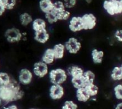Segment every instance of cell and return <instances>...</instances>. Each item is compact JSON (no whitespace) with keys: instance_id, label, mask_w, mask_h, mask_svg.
Masks as SVG:
<instances>
[{"instance_id":"e0dca14e","label":"cell","mask_w":122,"mask_h":109,"mask_svg":"<svg viewBox=\"0 0 122 109\" xmlns=\"http://www.w3.org/2000/svg\"><path fill=\"white\" fill-rule=\"evenodd\" d=\"M92 60L95 64H101L103 61L104 52L102 50L94 49L91 52Z\"/></svg>"},{"instance_id":"d590c367","label":"cell","mask_w":122,"mask_h":109,"mask_svg":"<svg viewBox=\"0 0 122 109\" xmlns=\"http://www.w3.org/2000/svg\"><path fill=\"white\" fill-rule=\"evenodd\" d=\"M120 4H121V6L122 7V0H120Z\"/></svg>"},{"instance_id":"d6986e66","label":"cell","mask_w":122,"mask_h":109,"mask_svg":"<svg viewBox=\"0 0 122 109\" xmlns=\"http://www.w3.org/2000/svg\"><path fill=\"white\" fill-rule=\"evenodd\" d=\"M71 82L74 88L76 89L85 88L86 85V83L83 76H81V77L71 78Z\"/></svg>"},{"instance_id":"5bb4252c","label":"cell","mask_w":122,"mask_h":109,"mask_svg":"<svg viewBox=\"0 0 122 109\" xmlns=\"http://www.w3.org/2000/svg\"><path fill=\"white\" fill-rule=\"evenodd\" d=\"M76 97L77 100L79 102L82 103L87 102L91 98L85 88H82L76 89Z\"/></svg>"},{"instance_id":"8fae6325","label":"cell","mask_w":122,"mask_h":109,"mask_svg":"<svg viewBox=\"0 0 122 109\" xmlns=\"http://www.w3.org/2000/svg\"><path fill=\"white\" fill-rule=\"evenodd\" d=\"M49 39H50V34L46 29L35 32L34 39L38 43L42 44H45L48 41Z\"/></svg>"},{"instance_id":"484cf974","label":"cell","mask_w":122,"mask_h":109,"mask_svg":"<svg viewBox=\"0 0 122 109\" xmlns=\"http://www.w3.org/2000/svg\"><path fill=\"white\" fill-rule=\"evenodd\" d=\"M65 10H66V8L63 1H56L54 2V8L52 10L54 11L57 13H59Z\"/></svg>"},{"instance_id":"f1b7e54d","label":"cell","mask_w":122,"mask_h":109,"mask_svg":"<svg viewBox=\"0 0 122 109\" xmlns=\"http://www.w3.org/2000/svg\"><path fill=\"white\" fill-rule=\"evenodd\" d=\"M78 106L74 101L67 100L64 103L62 106V109H77Z\"/></svg>"},{"instance_id":"4316f807","label":"cell","mask_w":122,"mask_h":109,"mask_svg":"<svg viewBox=\"0 0 122 109\" xmlns=\"http://www.w3.org/2000/svg\"><path fill=\"white\" fill-rule=\"evenodd\" d=\"M56 13L57 14V16H58V20H67L68 19L71 18L70 17H71V13L67 9L61 12V13Z\"/></svg>"},{"instance_id":"2e32d148","label":"cell","mask_w":122,"mask_h":109,"mask_svg":"<svg viewBox=\"0 0 122 109\" xmlns=\"http://www.w3.org/2000/svg\"><path fill=\"white\" fill-rule=\"evenodd\" d=\"M68 75L71 78L81 77L82 76L84 73V70L81 67L78 66H71L66 70Z\"/></svg>"},{"instance_id":"836d02e7","label":"cell","mask_w":122,"mask_h":109,"mask_svg":"<svg viewBox=\"0 0 122 109\" xmlns=\"http://www.w3.org/2000/svg\"><path fill=\"white\" fill-rule=\"evenodd\" d=\"M4 109H17L18 107L15 104H11V105H10V106H7V107H4Z\"/></svg>"},{"instance_id":"6da1fadb","label":"cell","mask_w":122,"mask_h":109,"mask_svg":"<svg viewBox=\"0 0 122 109\" xmlns=\"http://www.w3.org/2000/svg\"><path fill=\"white\" fill-rule=\"evenodd\" d=\"M24 92L20 88V82L12 79L8 85L0 86V103H9L23 98Z\"/></svg>"},{"instance_id":"9a60e30c","label":"cell","mask_w":122,"mask_h":109,"mask_svg":"<svg viewBox=\"0 0 122 109\" xmlns=\"http://www.w3.org/2000/svg\"><path fill=\"white\" fill-rule=\"evenodd\" d=\"M32 29L34 32L41 31L46 29V21L41 18L34 19L32 23Z\"/></svg>"},{"instance_id":"ba28073f","label":"cell","mask_w":122,"mask_h":109,"mask_svg":"<svg viewBox=\"0 0 122 109\" xmlns=\"http://www.w3.org/2000/svg\"><path fill=\"white\" fill-rule=\"evenodd\" d=\"M33 73L29 69L24 68L20 70L19 74V82L23 85H28L33 80Z\"/></svg>"},{"instance_id":"d6a6232c","label":"cell","mask_w":122,"mask_h":109,"mask_svg":"<svg viewBox=\"0 0 122 109\" xmlns=\"http://www.w3.org/2000/svg\"><path fill=\"white\" fill-rule=\"evenodd\" d=\"M6 10L7 9H6L5 6L3 2V0H0V16L3 15Z\"/></svg>"},{"instance_id":"f546056e","label":"cell","mask_w":122,"mask_h":109,"mask_svg":"<svg viewBox=\"0 0 122 109\" xmlns=\"http://www.w3.org/2000/svg\"><path fill=\"white\" fill-rule=\"evenodd\" d=\"M5 6L7 10H13L17 4V0H3Z\"/></svg>"},{"instance_id":"1f68e13d","label":"cell","mask_w":122,"mask_h":109,"mask_svg":"<svg viewBox=\"0 0 122 109\" xmlns=\"http://www.w3.org/2000/svg\"><path fill=\"white\" fill-rule=\"evenodd\" d=\"M114 36L117 41L122 42V29H118L114 33Z\"/></svg>"},{"instance_id":"e575fe53","label":"cell","mask_w":122,"mask_h":109,"mask_svg":"<svg viewBox=\"0 0 122 109\" xmlns=\"http://www.w3.org/2000/svg\"><path fill=\"white\" fill-rule=\"evenodd\" d=\"M116 109H122V102L119 103L116 105L115 107Z\"/></svg>"},{"instance_id":"d4e9b609","label":"cell","mask_w":122,"mask_h":109,"mask_svg":"<svg viewBox=\"0 0 122 109\" xmlns=\"http://www.w3.org/2000/svg\"><path fill=\"white\" fill-rule=\"evenodd\" d=\"M11 78L6 72H0V86H5L10 84Z\"/></svg>"},{"instance_id":"cb8c5ba5","label":"cell","mask_w":122,"mask_h":109,"mask_svg":"<svg viewBox=\"0 0 122 109\" xmlns=\"http://www.w3.org/2000/svg\"><path fill=\"white\" fill-rule=\"evenodd\" d=\"M45 17L46 21L50 24L56 23L59 21L57 14L53 10L45 14Z\"/></svg>"},{"instance_id":"ffe728a7","label":"cell","mask_w":122,"mask_h":109,"mask_svg":"<svg viewBox=\"0 0 122 109\" xmlns=\"http://www.w3.org/2000/svg\"><path fill=\"white\" fill-rule=\"evenodd\" d=\"M33 17L28 13H23L19 16V21L20 24L23 26H27L33 21Z\"/></svg>"},{"instance_id":"603a6c76","label":"cell","mask_w":122,"mask_h":109,"mask_svg":"<svg viewBox=\"0 0 122 109\" xmlns=\"http://www.w3.org/2000/svg\"><path fill=\"white\" fill-rule=\"evenodd\" d=\"M88 93L90 95L91 97H94L96 96L98 94L99 91V88L97 87V85L95 84L94 83H90V84H88L86 85L85 87Z\"/></svg>"},{"instance_id":"ac0fdd59","label":"cell","mask_w":122,"mask_h":109,"mask_svg":"<svg viewBox=\"0 0 122 109\" xmlns=\"http://www.w3.org/2000/svg\"><path fill=\"white\" fill-rule=\"evenodd\" d=\"M54 52L55 56H56V60H60L63 58L64 56V53L66 50V47L64 44H57L54 46L52 48Z\"/></svg>"},{"instance_id":"9c48e42d","label":"cell","mask_w":122,"mask_h":109,"mask_svg":"<svg viewBox=\"0 0 122 109\" xmlns=\"http://www.w3.org/2000/svg\"><path fill=\"white\" fill-rule=\"evenodd\" d=\"M69 27L73 32H78L84 30L82 17L73 16L70 19L69 23Z\"/></svg>"},{"instance_id":"8d00e7d4","label":"cell","mask_w":122,"mask_h":109,"mask_svg":"<svg viewBox=\"0 0 122 109\" xmlns=\"http://www.w3.org/2000/svg\"><path fill=\"white\" fill-rule=\"evenodd\" d=\"M120 67H121V69H122V65L120 66Z\"/></svg>"},{"instance_id":"4fadbf2b","label":"cell","mask_w":122,"mask_h":109,"mask_svg":"<svg viewBox=\"0 0 122 109\" xmlns=\"http://www.w3.org/2000/svg\"><path fill=\"white\" fill-rule=\"evenodd\" d=\"M39 7L42 13L46 14L52 11L54 8V2L52 0H40Z\"/></svg>"},{"instance_id":"277c9868","label":"cell","mask_w":122,"mask_h":109,"mask_svg":"<svg viewBox=\"0 0 122 109\" xmlns=\"http://www.w3.org/2000/svg\"><path fill=\"white\" fill-rule=\"evenodd\" d=\"M4 36L8 42L13 44L20 41L22 39L23 34L19 29L16 27H11L6 30Z\"/></svg>"},{"instance_id":"83f0119b","label":"cell","mask_w":122,"mask_h":109,"mask_svg":"<svg viewBox=\"0 0 122 109\" xmlns=\"http://www.w3.org/2000/svg\"><path fill=\"white\" fill-rule=\"evenodd\" d=\"M114 93L117 100L122 101V84H118L114 87Z\"/></svg>"},{"instance_id":"8992f818","label":"cell","mask_w":122,"mask_h":109,"mask_svg":"<svg viewBox=\"0 0 122 109\" xmlns=\"http://www.w3.org/2000/svg\"><path fill=\"white\" fill-rule=\"evenodd\" d=\"M65 47L66 51L71 54H76L77 52H79L82 48V44L81 42L78 41V39L74 37L70 38L66 42Z\"/></svg>"},{"instance_id":"3957f363","label":"cell","mask_w":122,"mask_h":109,"mask_svg":"<svg viewBox=\"0 0 122 109\" xmlns=\"http://www.w3.org/2000/svg\"><path fill=\"white\" fill-rule=\"evenodd\" d=\"M102 6L107 14L112 16L122 13V7L120 0H105Z\"/></svg>"},{"instance_id":"4dcf8cb0","label":"cell","mask_w":122,"mask_h":109,"mask_svg":"<svg viewBox=\"0 0 122 109\" xmlns=\"http://www.w3.org/2000/svg\"><path fill=\"white\" fill-rule=\"evenodd\" d=\"M66 9H70L76 6L77 0H64L63 1Z\"/></svg>"},{"instance_id":"52a82bcc","label":"cell","mask_w":122,"mask_h":109,"mask_svg":"<svg viewBox=\"0 0 122 109\" xmlns=\"http://www.w3.org/2000/svg\"><path fill=\"white\" fill-rule=\"evenodd\" d=\"M84 30H92L97 25V19L92 13H86L82 16Z\"/></svg>"},{"instance_id":"5b68a950","label":"cell","mask_w":122,"mask_h":109,"mask_svg":"<svg viewBox=\"0 0 122 109\" xmlns=\"http://www.w3.org/2000/svg\"><path fill=\"white\" fill-rule=\"evenodd\" d=\"M33 75L39 78L46 76L49 73L48 65L42 61L36 62L33 67Z\"/></svg>"},{"instance_id":"7c38bea8","label":"cell","mask_w":122,"mask_h":109,"mask_svg":"<svg viewBox=\"0 0 122 109\" xmlns=\"http://www.w3.org/2000/svg\"><path fill=\"white\" fill-rule=\"evenodd\" d=\"M54 50L52 48H47L44 52L42 57V61L47 64L48 65L52 64L56 60Z\"/></svg>"},{"instance_id":"30bf717a","label":"cell","mask_w":122,"mask_h":109,"mask_svg":"<svg viewBox=\"0 0 122 109\" xmlns=\"http://www.w3.org/2000/svg\"><path fill=\"white\" fill-rule=\"evenodd\" d=\"M50 97L53 100H59L64 95V89L62 85L52 84L50 88Z\"/></svg>"},{"instance_id":"7402d4cb","label":"cell","mask_w":122,"mask_h":109,"mask_svg":"<svg viewBox=\"0 0 122 109\" xmlns=\"http://www.w3.org/2000/svg\"><path fill=\"white\" fill-rule=\"evenodd\" d=\"M83 77L86 85L94 83L95 79V75L91 70H86L83 73Z\"/></svg>"},{"instance_id":"44dd1931","label":"cell","mask_w":122,"mask_h":109,"mask_svg":"<svg viewBox=\"0 0 122 109\" xmlns=\"http://www.w3.org/2000/svg\"><path fill=\"white\" fill-rule=\"evenodd\" d=\"M111 78L114 81H120L122 80V70L120 66H116L111 73Z\"/></svg>"},{"instance_id":"7a4b0ae2","label":"cell","mask_w":122,"mask_h":109,"mask_svg":"<svg viewBox=\"0 0 122 109\" xmlns=\"http://www.w3.org/2000/svg\"><path fill=\"white\" fill-rule=\"evenodd\" d=\"M68 74L61 68L52 69L49 72V78L52 84L62 85L67 81Z\"/></svg>"}]
</instances>
